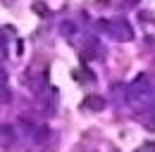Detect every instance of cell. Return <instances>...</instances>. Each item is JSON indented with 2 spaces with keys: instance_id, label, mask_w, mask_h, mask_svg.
Here are the masks:
<instances>
[{
  "instance_id": "obj_1",
  "label": "cell",
  "mask_w": 155,
  "mask_h": 152,
  "mask_svg": "<svg viewBox=\"0 0 155 152\" xmlns=\"http://www.w3.org/2000/svg\"><path fill=\"white\" fill-rule=\"evenodd\" d=\"M86 107H91V109H103V107H105V102H103L100 97H88Z\"/></svg>"
}]
</instances>
